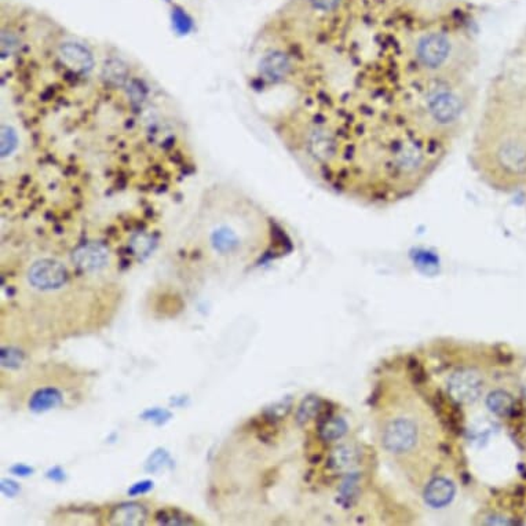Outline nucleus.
Returning <instances> with one entry per match:
<instances>
[{"mask_svg": "<svg viewBox=\"0 0 526 526\" xmlns=\"http://www.w3.org/2000/svg\"><path fill=\"white\" fill-rule=\"evenodd\" d=\"M449 153L408 133L383 109H369L339 196L371 205L409 198L436 176Z\"/></svg>", "mask_w": 526, "mask_h": 526, "instance_id": "1", "label": "nucleus"}, {"mask_svg": "<svg viewBox=\"0 0 526 526\" xmlns=\"http://www.w3.org/2000/svg\"><path fill=\"white\" fill-rule=\"evenodd\" d=\"M364 110L335 92L299 95L271 116V128L305 173L339 194L361 133Z\"/></svg>", "mask_w": 526, "mask_h": 526, "instance_id": "2", "label": "nucleus"}, {"mask_svg": "<svg viewBox=\"0 0 526 526\" xmlns=\"http://www.w3.org/2000/svg\"><path fill=\"white\" fill-rule=\"evenodd\" d=\"M471 11L452 14L402 29L373 62L387 102L402 88L473 79L481 62Z\"/></svg>", "mask_w": 526, "mask_h": 526, "instance_id": "3", "label": "nucleus"}, {"mask_svg": "<svg viewBox=\"0 0 526 526\" xmlns=\"http://www.w3.org/2000/svg\"><path fill=\"white\" fill-rule=\"evenodd\" d=\"M468 163L499 193L526 186V72L511 60L492 78L477 114Z\"/></svg>", "mask_w": 526, "mask_h": 526, "instance_id": "4", "label": "nucleus"}, {"mask_svg": "<svg viewBox=\"0 0 526 526\" xmlns=\"http://www.w3.org/2000/svg\"><path fill=\"white\" fill-rule=\"evenodd\" d=\"M382 109L408 133L450 151L478 114L480 90L473 79L412 85Z\"/></svg>", "mask_w": 526, "mask_h": 526, "instance_id": "5", "label": "nucleus"}, {"mask_svg": "<svg viewBox=\"0 0 526 526\" xmlns=\"http://www.w3.org/2000/svg\"><path fill=\"white\" fill-rule=\"evenodd\" d=\"M419 432L416 423L411 419L398 418L391 421L383 430L384 448L396 455L412 450L418 443Z\"/></svg>", "mask_w": 526, "mask_h": 526, "instance_id": "6", "label": "nucleus"}, {"mask_svg": "<svg viewBox=\"0 0 526 526\" xmlns=\"http://www.w3.org/2000/svg\"><path fill=\"white\" fill-rule=\"evenodd\" d=\"M29 284L40 291L61 288L67 281V269L54 260H40L33 263L28 271Z\"/></svg>", "mask_w": 526, "mask_h": 526, "instance_id": "7", "label": "nucleus"}, {"mask_svg": "<svg viewBox=\"0 0 526 526\" xmlns=\"http://www.w3.org/2000/svg\"><path fill=\"white\" fill-rule=\"evenodd\" d=\"M210 247L219 255H232L239 253L244 243L243 236L233 225L219 223L208 235Z\"/></svg>", "mask_w": 526, "mask_h": 526, "instance_id": "8", "label": "nucleus"}, {"mask_svg": "<svg viewBox=\"0 0 526 526\" xmlns=\"http://www.w3.org/2000/svg\"><path fill=\"white\" fill-rule=\"evenodd\" d=\"M482 391V380L477 373L459 372L449 380L450 397L459 402H473Z\"/></svg>", "mask_w": 526, "mask_h": 526, "instance_id": "9", "label": "nucleus"}, {"mask_svg": "<svg viewBox=\"0 0 526 526\" xmlns=\"http://www.w3.org/2000/svg\"><path fill=\"white\" fill-rule=\"evenodd\" d=\"M74 263L85 271H99L109 263L108 248L98 243H88L74 254Z\"/></svg>", "mask_w": 526, "mask_h": 526, "instance_id": "10", "label": "nucleus"}, {"mask_svg": "<svg viewBox=\"0 0 526 526\" xmlns=\"http://www.w3.org/2000/svg\"><path fill=\"white\" fill-rule=\"evenodd\" d=\"M64 402L62 393L56 387H42L36 390L29 400V409L32 412H46L60 407Z\"/></svg>", "mask_w": 526, "mask_h": 526, "instance_id": "11", "label": "nucleus"}, {"mask_svg": "<svg viewBox=\"0 0 526 526\" xmlns=\"http://www.w3.org/2000/svg\"><path fill=\"white\" fill-rule=\"evenodd\" d=\"M146 518V510L137 503H124L119 506L113 514L110 524L113 525H141Z\"/></svg>", "mask_w": 526, "mask_h": 526, "instance_id": "12", "label": "nucleus"}, {"mask_svg": "<svg viewBox=\"0 0 526 526\" xmlns=\"http://www.w3.org/2000/svg\"><path fill=\"white\" fill-rule=\"evenodd\" d=\"M453 495H455V486L452 482H449L448 480H443V478H439V480H434L426 489V502L439 509V507H443L446 506L448 503H450V500L453 499Z\"/></svg>", "mask_w": 526, "mask_h": 526, "instance_id": "13", "label": "nucleus"}, {"mask_svg": "<svg viewBox=\"0 0 526 526\" xmlns=\"http://www.w3.org/2000/svg\"><path fill=\"white\" fill-rule=\"evenodd\" d=\"M488 408L499 415V416H507L513 412L514 407H516V402L513 400V397L506 393V391H502V390H498V391H493L491 393V396L488 397Z\"/></svg>", "mask_w": 526, "mask_h": 526, "instance_id": "14", "label": "nucleus"}, {"mask_svg": "<svg viewBox=\"0 0 526 526\" xmlns=\"http://www.w3.org/2000/svg\"><path fill=\"white\" fill-rule=\"evenodd\" d=\"M357 461V452L350 446H341L331 455V466L335 470H346Z\"/></svg>", "mask_w": 526, "mask_h": 526, "instance_id": "15", "label": "nucleus"}, {"mask_svg": "<svg viewBox=\"0 0 526 526\" xmlns=\"http://www.w3.org/2000/svg\"><path fill=\"white\" fill-rule=\"evenodd\" d=\"M346 423L339 418L325 419L320 427L321 437L327 441L341 439L346 433Z\"/></svg>", "mask_w": 526, "mask_h": 526, "instance_id": "16", "label": "nucleus"}, {"mask_svg": "<svg viewBox=\"0 0 526 526\" xmlns=\"http://www.w3.org/2000/svg\"><path fill=\"white\" fill-rule=\"evenodd\" d=\"M158 521L163 525H193L194 523L190 521L185 514L170 510V511H162L158 516Z\"/></svg>", "mask_w": 526, "mask_h": 526, "instance_id": "17", "label": "nucleus"}, {"mask_svg": "<svg viewBox=\"0 0 526 526\" xmlns=\"http://www.w3.org/2000/svg\"><path fill=\"white\" fill-rule=\"evenodd\" d=\"M320 409V401L319 398L316 397H309L307 400H305L298 411V421L299 422H306L309 419H312L313 416L317 415Z\"/></svg>", "mask_w": 526, "mask_h": 526, "instance_id": "18", "label": "nucleus"}, {"mask_svg": "<svg viewBox=\"0 0 526 526\" xmlns=\"http://www.w3.org/2000/svg\"><path fill=\"white\" fill-rule=\"evenodd\" d=\"M167 461H169V453L164 449H158L146 461V470L155 473L160 470L163 466H166Z\"/></svg>", "mask_w": 526, "mask_h": 526, "instance_id": "19", "label": "nucleus"}, {"mask_svg": "<svg viewBox=\"0 0 526 526\" xmlns=\"http://www.w3.org/2000/svg\"><path fill=\"white\" fill-rule=\"evenodd\" d=\"M21 362H22V353L21 351L12 349V348L1 350V364H3V366L18 368L21 365Z\"/></svg>", "mask_w": 526, "mask_h": 526, "instance_id": "20", "label": "nucleus"}, {"mask_svg": "<svg viewBox=\"0 0 526 526\" xmlns=\"http://www.w3.org/2000/svg\"><path fill=\"white\" fill-rule=\"evenodd\" d=\"M142 418L145 421H152L156 425H163L164 422H167L171 418V412H169L166 409H149L142 415Z\"/></svg>", "mask_w": 526, "mask_h": 526, "instance_id": "21", "label": "nucleus"}, {"mask_svg": "<svg viewBox=\"0 0 526 526\" xmlns=\"http://www.w3.org/2000/svg\"><path fill=\"white\" fill-rule=\"evenodd\" d=\"M152 488H153V482L152 481H142V482H138V484L133 485V488L128 491V493L133 495V496H138V495L149 492Z\"/></svg>", "mask_w": 526, "mask_h": 526, "instance_id": "22", "label": "nucleus"}, {"mask_svg": "<svg viewBox=\"0 0 526 526\" xmlns=\"http://www.w3.org/2000/svg\"><path fill=\"white\" fill-rule=\"evenodd\" d=\"M1 492L7 496L12 498L19 492V486L17 482H14L11 480H3L1 481Z\"/></svg>", "mask_w": 526, "mask_h": 526, "instance_id": "23", "label": "nucleus"}, {"mask_svg": "<svg viewBox=\"0 0 526 526\" xmlns=\"http://www.w3.org/2000/svg\"><path fill=\"white\" fill-rule=\"evenodd\" d=\"M12 473H15V474H18V475H22V477H25V475H29V474H32V473H33V470H32L31 467H28V466H24V464H17V466H14V467H12Z\"/></svg>", "mask_w": 526, "mask_h": 526, "instance_id": "24", "label": "nucleus"}, {"mask_svg": "<svg viewBox=\"0 0 526 526\" xmlns=\"http://www.w3.org/2000/svg\"><path fill=\"white\" fill-rule=\"evenodd\" d=\"M49 477L53 478V480H56V481H61V480H64L65 475H64V471L57 467V468H54L53 471L49 473Z\"/></svg>", "mask_w": 526, "mask_h": 526, "instance_id": "25", "label": "nucleus"}, {"mask_svg": "<svg viewBox=\"0 0 526 526\" xmlns=\"http://www.w3.org/2000/svg\"><path fill=\"white\" fill-rule=\"evenodd\" d=\"M523 192H524V194H525V204H526V186H525V189H524Z\"/></svg>", "mask_w": 526, "mask_h": 526, "instance_id": "26", "label": "nucleus"}]
</instances>
